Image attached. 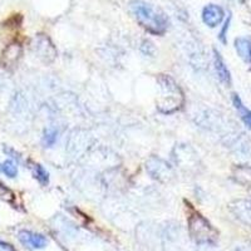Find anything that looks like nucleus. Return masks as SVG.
I'll return each mask as SVG.
<instances>
[{"label":"nucleus","instance_id":"dca6fc26","mask_svg":"<svg viewBox=\"0 0 251 251\" xmlns=\"http://www.w3.org/2000/svg\"><path fill=\"white\" fill-rule=\"evenodd\" d=\"M250 63H251V60H250Z\"/></svg>","mask_w":251,"mask_h":251},{"label":"nucleus","instance_id":"f257e3e1","mask_svg":"<svg viewBox=\"0 0 251 251\" xmlns=\"http://www.w3.org/2000/svg\"><path fill=\"white\" fill-rule=\"evenodd\" d=\"M131 9L138 23L142 28L154 35L165 34L169 26V22L165 15L156 8L142 0H134L131 3Z\"/></svg>","mask_w":251,"mask_h":251},{"label":"nucleus","instance_id":"ddd939ff","mask_svg":"<svg viewBox=\"0 0 251 251\" xmlns=\"http://www.w3.org/2000/svg\"><path fill=\"white\" fill-rule=\"evenodd\" d=\"M241 206H243V212H240L239 214L241 215L240 217H244L248 215V217H250L251 219V202H241Z\"/></svg>","mask_w":251,"mask_h":251},{"label":"nucleus","instance_id":"f8f14e48","mask_svg":"<svg viewBox=\"0 0 251 251\" xmlns=\"http://www.w3.org/2000/svg\"><path fill=\"white\" fill-rule=\"evenodd\" d=\"M230 20H231V18L228 17L227 19H226L225 24H224L223 29H221V31H220L219 38H220V40L223 42V43H226V33H227V30H228V25H230Z\"/></svg>","mask_w":251,"mask_h":251},{"label":"nucleus","instance_id":"9b49d317","mask_svg":"<svg viewBox=\"0 0 251 251\" xmlns=\"http://www.w3.org/2000/svg\"><path fill=\"white\" fill-rule=\"evenodd\" d=\"M58 138V132L55 129H48L43 136V143L46 147H51Z\"/></svg>","mask_w":251,"mask_h":251},{"label":"nucleus","instance_id":"7ed1b4c3","mask_svg":"<svg viewBox=\"0 0 251 251\" xmlns=\"http://www.w3.org/2000/svg\"><path fill=\"white\" fill-rule=\"evenodd\" d=\"M160 83L161 88L166 91V93L169 96L167 97H161V100H158V109L163 113H172V112L180 108L183 100L182 93H181L178 86L175 83V80L170 78L169 75L161 77Z\"/></svg>","mask_w":251,"mask_h":251},{"label":"nucleus","instance_id":"423d86ee","mask_svg":"<svg viewBox=\"0 0 251 251\" xmlns=\"http://www.w3.org/2000/svg\"><path fill=\"white\" fill-rule=\"evenodd\" d=\"M214 66L219 79L223 83H225V84H227V86L231 84V75H230V71H228L223 57L220 55V53L216 49H214Z\"/></svg>","mask_w":251,"mask_h":251},{"label":"nucleus","instance_id":"1a4fd4ad","mask_svg":"<svg viewBox=\"0 0 251 251\" xmlns=\"http://www.w3.org/2000/svg\"><path fill=\"white\" fill-rule=\"evenodd\" d=\"M0 172H3L5 176L10 177V178H14L18 175V166L15 165L14 161L6 160L0 165Z\"/></svg>","mask_w":251,"mask_h":251},{"label":"nucleus","instance_id":"6e6552de","mask_svg":"<svg viewBox=\"0 0 251 251\" xmlns=\"http://www.w3.org/2000/svg\"><path fill=\"white\" fill-rule=\"evenodd\" d=\"M232 103H234L235 108L239 112L240 118L243 120L244 125L248 127L249 129H251V111L243 103L241 98L237 96V94H232Z\"/></svg>","mask_w":251,"mask_h":251},{"label":"nucleus","instance_id":"9d476101","mask_svg":"<svg viewBox=\"0 0 251 251\" xmlns=\"http://www.w3.org/2000/svg\"><path fill=\"white\" fill-rule=\"evenodd\" d=\"M33 172H34L35 178H37L42 185H47V183L49 182V174L42 165L35 163L34 167H33Z\"/></svg>","mask_w":251,"mask_h":251},{"label":"nucleus","instance_id":"2eb2a0df","mask_svg":"<svg viewBox=\"0 0 251 251\" xmlns=\"http://www.w3.org/2000/svg\"><path fill=\"white\" fill-rule=\"evenodd\" d=\"M0 249L4 251H15L14 248H13L12 245H9V244L4 243V241H1V240H0Z\"/></svg>","mask_w":251,"mask_h":251},{"label":"nucleus","instance_id":"f03ea898","mask_svg":"<svg viewBox=\"0 0 251 251\" xmlns=\"http://www.w3.org/2000/svg\"><path fill=\"white\" fill-rule=\"evenodd\" d=\"M188 231L199 244H212L216 239L215 228L199 212H192L188 216Z\"/></svg>","mask_w":251,"mask_h":251},{"label":"nucleus","instance_id":"4468645a","mask_svg":"<svg viewBox=\"0 0 251 251\" xmlns=\"http://www.w3.org/2000/svg\"><path fill=\"white\" fill-rule=\"evenodd\" d=\"M6 196L13 197V196H14V195H13V192L10 191L9 188H6L5 186L3 185V183H0V197H4L5 200H8V199H6Z\"/></svg>","mask_w":251,"mask_h":251},{"label":"nucleus","instance_id":"20e7f679","mask_svg":"<svg viewBox=\"0 0 251 251\" xmlns=\"http://www.w3.org/2000/svg\"><path fill=\"white\" fill-rule=\"evenodd\" d=\"M18 239L22 243V245L30 250H40L48 245V240L44 235L38 234V232L29 231V230H22L18 234Z\"/></svg>","mask_w":251,"mask_h":251},{"label":"nucleus","instance_id":"39448f33","mask_svg":"<svg viewBox=\"0 0 251 251\" xmlns=\"http://www.w3.org/2000/svg\"><path fill=\"white\" fill-rule=\"evenodd\" d=\"M225 12L221 6L216 4H208L202 9V22L210 28H216L223 23Z\"/></svg>","mask_w":251,"mask_h":251},{"label":"nucleus","instance_id":"0eeeda50","mask_svg":"<svg viewBox=\"0 0 251 251\" xmlns=\"http://www.w3.org/2000/svg\"><path fill=\"white\" fill-rule=\"evenodd\" d=\"M235 49L237 54L244 62L250 63L251 60V39L246 37H240L235 39Z\"/></svg>","mask_w":251,"mask_h":251}]
</instances>
